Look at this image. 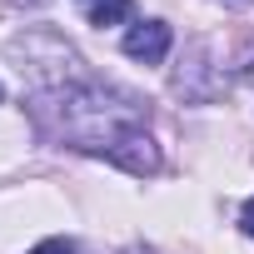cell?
Returning a JSON list of instances; mask_svg holds the SVG:
<instances>
[{
	"label": "cell",
	"instance_id": "cell-6",
	"mask_svg": "<svg viewBox=\"0 0 254 254\" xmlns=\"http://www.w3.org/2000/svg\"><path fill=\"white\" fill-rule=\"evenodd\" d=\"M0 95H5V90H0Z\"/></svg>",
	"mask_w": 254,
	"mask_h": 254
},
{
	"label": "cell",
	"instance_id": "cell-2",
	"mask_svg": "<svg viewBox=\"0 0 254 254\" xmlns=\"http://www.w3.org/2000/svg\"><path fill=\"white\" fill-rule=\"evenodd\" d=\"M170 25L165 20H145V25H130V35H125V55L130 60H145V65H160L170 55Z\"/></svg>",
	"mask_w": 254,
	"mask_h": 254
},
{
	"label": "cell",
	"instance_id": "cell-5",
	"mask_svg": "<svg viewBox=\"0 0 254 254\" xmlns=\"http://www.w3.org/2000/svg\"><path fill=\"white\" fill-rule=\"evenodd\" d=\"M239 224H244V234H249V239H254V199H249V204H244V214H239Z\"/></svg>",
	"mask_w": 254,
	"mask_h": 254
},
{
	"label": "cell",
	"instance_id": "cell-3",
	"mask_svg": "<svg viewBox=\"0 0 254 254\" xmlns=\"http://www.w3.org/2000/svg\"><path fill=\"white\" fill-rule=\"evenodd\" d=\"M130 0H95V5H90V25H120V20H130Z\"/></svg>",
	"mask_w": 254,
	"mask_h": 254
},
{
	"label": "cell",
	"instance_id": "cell-4",
	"mask_svg": "<svg viewBox=\"0 0 254 254\" xmlns=\"http://www.w3.org/2000/svg\"><path fill=\"white\" fill-rule=\"evenodd\" d=\"M30 254H75V239H65V234H55V239H45V244H35Z\"/></svg>",
	"mask_w": 254,
	"mask_h": 254
},
{
	"label": "cell",
	"instance_id": "cell-1",
	"mask_svg": "<svg viewBox=\"0 0 254 254\" xmlns=\"http://www.w3.org/2000/svg\"><path fill=\"white\" fill-rule=\"evenodd\" d=\"M105 160L120 165V170H130V175H155V170H160V145H155L145 130H135V135H125Z\"/></svg>",
	"mask_w": 254,
	"mask_h": 254
}]
</instances>
